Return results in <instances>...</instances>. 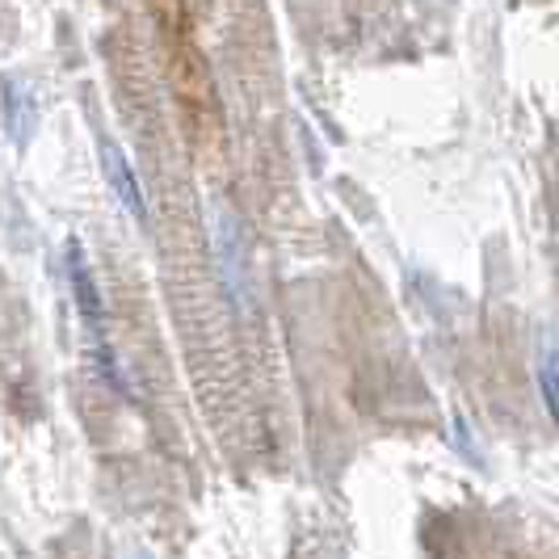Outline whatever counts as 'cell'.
<instances>
[{
    "label": "cell",
    "instance_id": "6da1fadb",
    "mask_svg": "<svg viewBox=\"0 0 559 559\" xmlns=\"http://www.w3.org/2000/svg\"><path fill=\"white\" fill-rule=\"evenodd\" d=\"M211 252H215V270H219V286H224L227 304L249 316L252 311V265H249V245L240 219L231 211H215L211 219Z\"/></svg>",
    "mask_w": 559,
    "mask_h": 559
},
{
    "label": "cell",
    "instance_id": "7a4b0ae2",
    "mask_svg": "<svg viewBox=\"0 0 559 559\" xmlns=\"http://www.w3.org/2000/svg\"><path fill=\"white\" fill-rule=\"evenodd\" d=\"M102 173H106V181H110L114 198L122 202V211H127L135 224H147V198H143V186H140V177H135V168L127 165V156H122L118 143H102Z\"/></svg>",
    "mask_w": 559,
    "mask_h": 559
},
{
    "label": "cell",
    "instance_id": "3957f363",
    "mask_svg": "<svg viewBox=\"0 0 559 559\" xmlns=\"http://www.w3.org/2000/svg\"><path fill=\"white\" fill-rule=\"evenodd\" d=\"M4 106H9V131H13V140L26 143L29 127L22 122V93H17V88H4ZM26 118L34 122V106H26Z\"/></svg>",
    "mask_w": 559,
    "mask_h": 559
},
{
    "label": "cell",
    "instance_id": "277c9868",
    "mask_svg": "<svg viewBox=\"0 0 559 559\" xmlns=\"http://www.w3.org/2000/svg\"><path fill=\"white\" fill-rule=\"evenodd\" d=\"M538 383H543V404H547V413H551V417H556V358H551V354H547V358H543V366H538Z\"/></svg>",
    "mask_w": 559,
    "mask_h": 559
}]
</instances>
